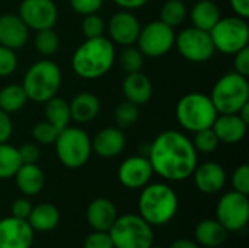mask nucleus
<instances>
[{"label":"nucleus","instance_id":"3","mask_svg":"<svg viewBox=\"0 0 249 248\" xmlns=\"http://www.w3.org/2000/svg\"><path fill=\"white\" fill-rule=\"evenodd\" d=\"M178 196L163 183L146 184L139 196V215L152 227H162L178 212Z\"/></svg>","mask_w":249,"mask_h":248},{"label":"nucleus","instance_id":"24","mask_svg":"<svg viewBox=\"0 0 249 248\" xmlns=\"http://www.w3.org/2000/svg\"><path fill=\"white\" fill-rule=\"evenodd\" d=\"M15 181L22 194L36 196L44 189L45 177L36 164H22L15 174Z\"/></svg>","mask_w":249,"mask_h":248},{"label":"nucleus","instance_id":"50","mask_svg":"<svg viewBox=\"0 0 249 248\" xmlns=\"http://www.w3.org/2000/svg\"><path fill=\"white\" fill-rule=\"evenodd\" d=\"M149 248H163V247H159V246H153V244H152Z\"/></svg>","mask_w":249,"mask_h":248},{"label":"nucleus","instance_id":"23","mask_svg":"<svg viewBox=\"0 0 249 248\" xmlns=\"http://www.w3.org/2000/svg\"><path fill=\"white\" fill-rule=\"evenodd\" d=\"M70 107V117L79 124H86L95 120L99 114L101 102L98 96L92 92H80L74 95V98L69 102Z\"/></svg>","mask_w":249,"mask_h":248},{"label":"nucleus","instance_id":"30","mask_svg":"<svg viewBox=\"0 0 249 248\" xmlns=\"http://www.w3.org/2000/svg\"><path fill=\"white\" fill-rule=\"evenodd\" d=\"M20 165L22 162L18 149L7 142L0 143V180L15 177Z\"/></svg>","mask_w":249,"mask_h":248},{"label":"nucleus","instance_id":"39","mask_svg":"<svg viewBox=\"0 0 249 248\" xmlns=\"http://www.w3.org/2000/svg\"><path fill=\"white\" fill-rule=\"evenodd\" d=\"M232 187L235 191L242 193L245 196L249 194V167L247 164L239 165L232 174Z\"/></svg>","mask_w":249,"mask_h":248},{"label":"nucleus","instance_id":"4","mask_svg":"<svg viewBox=\"0 0 249 248\" xmlns=\"http://www.w3.org/2000/svg\"><path fill=\"white\" fill-rule=\"evenodd\" d=\"M219 113L210 95L201 92H190L179 98L175 107L178 124L191 133L209 129L213 126Z\"/></svg>","mask_w":249,"mask_h":248},{"label":"nucleus","instance_id":"41","mask_svg":"<svg viewBox=\"0 0 249 248\" xmlns=\"http://www.w3.org/2000/svg\"><path fill=\"white\" fill-rule=\"evenodd\" d=\"M83 248H114V244L108 232L93 231L86 237Z\"/></svg>","mask_w":249,"mask_h":248},{"label":"nucleus","instance_id":"2","mask_svg":"<svg viewBox=\"0 0 249 248\" xmlns=\"http://www.w3.org/2000/svg\"><path fill=\"white\" fill-rule=\"evenodd\" d=\"M115 63V48L111 39L102 37L85 39L73 53V72L86 80L105 76Z\"/></svg>","mask_w":249,"mask_h":248},{"label":"nucleus","instance_id":"31","mask_svg":"<svg viewBox=\"0 0 249 248\" xmlns=\"http://www.w3.org/2000/svg\"><path fill=\"white\" fill-rule=\"evenodd\" d=\"M187 13H188V10H187L184 0H166L160 7V19L159 20H162L168 26L175 29L185 20Z\"/></svg>","mask_w":249,"mask_h":248},{"label":"nucleus","instance_id":"47","mask_svg":"<svg viewBox=\"0 0 249 248\" xmlns=\"http://www.w3.org/2000/svg\"><path fill=\"white\" fill-rule=\"evenodd\" d=\"M123 10H136L143 7L149 0H112Z\"/></svg>","mask_w":249,"mask_h":248},{"label":"nucleus","instance_id":"35","mask_svg":"<svg viewBox=\"0 0 249 248\" xmlns=\"http://www.w3.org/2000/svg\"><path fill=\"white\" fill-rule=\"evenodd\" d=\"M191 142H193L196 151L200 152V153H212V152H214L217 149V146L220 143L212 127L196 132L194 139Z\"/></svg>","mask_w":249,"mask_h":248},{"label":"nucleus","instance_id":"26","mask_svg":"<svg viewBox=\"0 0 249 248\" xmlns=\"http://www.w3.org/2000/svg\"><path fill=\"white\" fill-rule=\"evenodd\" d=\"M26 221L34 232H50L58 225L60 212L51 203H39L36 206H32V210Z\"/></svg>","mask_w":249,"mask_h":248},{"label":"nucleus","instance_id":"14","mask_svg":"<svg viewBox=\"0 0 249 248\" xmlns=\"http://www.w3.org/2000/svg\"><path fill=\"white\" fill-rule=\"evenodd\" d=\"M153 168L144 155H134L124 159L118 168L120 183L131 190L143 189L153 177Z\"/></svg>","mask_w":249,"mask_h":248},{"label":"nucleus","instance_id":"49","mask_svg":"<svg viewBox=\"0 0 249 248\" xmlns=\"http://www.w3.org/2000/svg\"><path fill=\"white\" fill-rule=\"evenodd\" d=\"M236 114H238V115H239V117L247 123V124H249V102L248 104H245V105H244V107L236 113Z\"/></svg>","mask_w":249,"mask_h":248},{"label":"nucleus","instance_id":"25","mask_svg":"<svg viewBox=\"0 0 249 248\" xmlns=\"http://www.w3.org/2000/svg\"><path fill=\"white\" fill-rule=\"evenodd\" d=\"M228 231L217 219H203L197 224L194 235L198 246L207 248H217L228 240Z\"/></svg>","mask_w":249,"mask_h":248},{"label":"nucleus","instance_id":"1","mask_svg":"<svg viewBox=\"0 0 249 248\" xmlns=\"http://www.w3.org/2000/svg\"><path fill=\"white\" fill-rule=\"evenodd\" d=\"M146 156L153 172L166 181L190 178L198 164V152L191 139L178 130L159 133L149 145Z\"/></svg>","mask_w":249,"mask_h":248},{"label":"nucleus","instance_id":"28","mask_svg":"<svg viewBox=\"0 0 249 248\" xmlns=\"http://www.w3.org/2000/svg\"><path fill=\"white\" fill-rule=\"evenodd\" d=\"M44 115L48 123L55 126L58 130H63L64 127L69 126L71 117H70V107L69 102L64 101L60 96H53L48 101L44 102Z\"/></svg>","mask_w":249,"mask_h":248},{"label":"nucleus","instance_id":"42","mask_svg":"<svg viewBox=\"0 0 249 248\" xmlns=\"http://www.w3.org/2000/svg\"><path fill=\"white\" fill-rule=\"evenodd\" d=\"M18 152L22 164H36L41 156V151L36 143H23Z\"/></svg>","mask_w":249,"mask_h":248},{"label":"nucleus","instance_id":"48","mask_svg":"<svg viewBox=\"0 0 249 248\" xmlns=\"http://www.w3.org/2000/svg\"><path fill=\"white\" fill-rule=\"evenodd\" d=\"M169 248H201V246H198L196 241H191V240H187V238H181V240L174 241Z\"/></svg>","mask_w":249,"mask_h":248},{"label":"nucleus","instance_id":"36","mask_svg":"<svg viewBox=\"0 0 249 248\" xmlns=\"http://www.w3.org/2000/svg\"><path fill=\"white\" fill-rule=\"evenodd\" d=\"M60 130L53 126L51 123L45 121H39L34 126L32 129V137L35 140L36 145H54L57 136H58Z\"/></svg>","mask_w":249,"mask_h":248},{"label":"nucleus","instance_id":"34","mask_svg":"<svg viewBox=\"0 0 249 248\" xmlns=\"http://www.w3.org/2000/svg\"><path fill=\"white\" fill-rule=\"evenodd\" d=\"M144 63V56L134 45H127L120 54V66L125 73L142 72Z\"/></svg>","mask_w":249,"mask_h":248},{"label":"nucleus","instance_id":"29","mask_svg":"<svg viewBox=\"0 0 249 248\" xmlns=\"http://www.w3.org/2000/svg\"><path fill=\"white\" fill-rule=\"evenodd\" d=\"M28 102V96L22 85H6L0 89V110L7 114L20 111Z\"/></svg>","mask_w":249,"mask_h":248},{"label":"nucleus","instance_id":"22","mask_svg":"<svg viewBox=\"0 0 249 248\" xmlns=\"http://www.w3.org/2000/svg\"><path fill=\"white\" fill-rule=\"evenodd\" d=\"M123 94L125 96V101H130L136 105H144L152 98L153 86L150 79L144 73H127L123 82Z\"/></svg>","mask_w":249,"mask_h":248},{"label":"nucleus","instance_id":"6","mask_svg":"<svg viewBox=\"0 0 249 248\" xmlns=\"http://www.w3.org/2000/svg\"><path fill=\"white\" fill-rule=\"evenodd\" d=\"M210 98L219 114H236L249 102L248 79L236 72H229L214 83Z\"/></svg>","mask_w":249,"mask_h":248},{"label":"nucleus","instance_id":"12","mask_svg":"<svg viewBox=\"0 0 249 248\" xmlns=\"http://www.w3.org/2000/svg\"><path fill=\"white\" fill-rule=\"evenodd\" d=\"M216 218L228 232L242 231L249 221L248 196L235 190L223 194L216 206Z\"/></svg>","mask_w":249,"mask_h":248},{"label":"nucleus","instance_id":"37","mask_svg":"<svg viewBox=\"0 0 249 248\" xmlns=\"http://www.w3.org/2000/svg\"><path fill=\"white\" fill-rule=\"evenodd\" d=\"M105 32V22L98 13L86 15L82 20V34L85 39L102 37Z\"/></svg>","mask_w":249,"mask_h":248},{"label":"nucleus","instance_id":"13","mask_svg":"<svg viewBox=\"0 0 249 248\" xmlns=\"http://www.w3.org/2000/svg\"><path fill=\"white\" fill-rule=\"evenodd\" d=\"M18 15L28 29L36 32L54 28L58 19V9L53 0H22Z\"/></svg>","mask_w":249,"mask_h":248},{"label":"nucleus","instance_id":"11","mask_svg":"<svg viewBox=\"0 0 249 248\" xmlns=\"http://www.w3.org/2000/svg\"><path fill=\"white\" fill-rule=\"evenodd\" d=\"M178 53L190 63H206L214 54V45L207 31L190 26L175 35Z\"/></svg>","mask_w":249,"mask_h":248},{"label":"nucleus","instance_id":"40","mask_svg":"<svg viewBox=\"0 0 249 248\" xmlns=\"http://www.w3.org/2000/svg\"><path fill=\"white\" fill-rule=\"evenodd\" d=\"M102 4L104 0H70V7L82 16L98 13Z\"/></svg>","mask_w":249,"mask_h":248},{"label":"nucleus","instance_id":"33","mask_svg":"<svg viewBox=\"0 0 249 248\" xmlns=\"http://www.w3.org/2000/svg\"><path fill=\"white\" fill-rule=\"evenodd\" d=\"M139 117H140L139 105H136V104H133V102H130V101L120 102V104L115 107L114 118H115L117 127H120L121 130L134 126V124L137 123Z\"/></svg>","mask_w":249,"mask_h":248},{"label":"nucleus","instance_id":"16","mask_svg":"<svg viewBox=\"0 0 249 248\" xmlns=\"http://www.w3.org/2000/svg\"><path fill=\"white\" fill-rule=\"evenodd\" d=\"M34 229L28 221L7 216L0 219V248H31Z\"/></svg>","mask_w":249,"mask_h":248},{"label":"nucleus","instance_id":"20","mask_svg":"<svg viewBox=\"0 0 249 248\" xmlns=\"http://www.w3.org/2000/svg\"><path fill=\"white\" fill-rule=\"evenodd\" d=\"M212 129L220 143L236 145L247 136L248 124L238 114H219Z\"/></svg>","mask_w":249,"mask_h":248},{"label":"nucleus","instance_id":"44","mask_svg":"<svg viewBox=\"0 0 249 248\" xmlns=\"http://www.w3.org/2000/svg\"><path fill=\"white\" fill-rule=\"evenodd\" d=\"M32 210V205L28 199H16L10 206V216L26 221Z\"/></svg>","mask_w":249,"mask_h":248},{"label":"nucleus","instance_id":"46","mask_svg":"<svg viewBox=\"0 0 249 248\" xmlns=\"http://www.w3.org/2000/svg\"><path fill=\"white\" fill-rule=\"evenodd\" d=\"M232 10L236 16L248 19L249 18V0H229Z\"/></svg>","mask_w":249,"mask_h":248},{"label":"nucleus","instance_id":"17","mask_svg":"<svg viewBox=\"0 0 249 248\" xmlns=\"http://www.w3.org/2000/svg\"><path fill=\"white\" fill-rule=\"evenodd\" d=\"M194 184L198 191L204 194L219 193L226 184V171L225 168L213 161H207L203 164H197L194 172Z\"/></svg>","mask_w":249,"mask_h":248},{"label":"nucleus","instance_id":"9","mask_svg":"<svg viewBox=\"0 0 249 248\" xmlns=\"http://www.w3.org/2000/svg\"><path fill=\"white\" fill-rule=\"evenodd\" d=\"M210 38L213 41L214 50L233 56L249 42V28L247 19L239 16H228L220 18L217 23L209 31Z\"/></svg>","mask_w":249,"mask_h":248},{"label":"nucleus","instance_id":"43","mask_svg":"<svg viewBox=\"0 0 249 248\" xmlns=\"http://www.w3.org/2000/svg\"><path fill=\"white\" fill-rule=\"evenodd\" d=\"M233 72L248 77L249 75V47H244L233 54Z\"/></svg>","mask_w":249,"mask_h":248},{"label":"nucleus","instance_id":"45","mask_svg":"<svg viewBox=\"0 0 249 248\" xmlns=\"http://www.w3.org/2000/svg\"><path fill=\"white\" fill-rule=\"evenodd\" d=\"M12 130H13V126H12V120L9 114L0 110V143H4L10 139Z\"/></svg>","mask_w":249,"mask_h":248},{"label":"nucleus","instance_id":"10","mask_svg":"<svg viewBox=\"0 0 249 248\" xmlns=\"http://www.w3.org/2000/svg\"><path fill=\"white\" fill-rule=\"evenodd\" d=\"M175 35L174 28L162 20H152L142 26L136 44L144 57H162L172 50Z\"/></svg>","mask_w":249,"mask_h":248},{"label":"nucleus","instance_id":"18","mask_svg":"<svg viewBox=\"0 0 249 248\" xmlns=\"http://www.w3.org/2000/svg\"><path fill=\"white\" fill-rule=\"evenodd\" d=\"M28 35L29 29L19 18V15H0V45L16 51L26 44Z\"/></svg>","mask_w":249,"mask_h":248},{"label":"nucleus","instance_id":"38","mask_svg":"<svg viewBox=\"0 0 249 248\" xmlns=\"http://www.w3.org/2000/svg\"><path fill=\"white\" fill-rule=\"evenodd\" d=\"M18 67V56L15 50L0 45V77L10 76Z\"/></svg>","mask_w":249,"mask_h":248},{"label":"nucleus","instance_id":"27","mask_svg":"<svg viewBox=\"0 0 249 248\" xmlns=\"http://www.w3.org/2000/svg\"><path fill=\"white\" fill-rule=\"evenodd\" d=\"M190 16L193 26L209 32L220 19V9L213 0H198L193 6Z\"/></svg>","mask_w":249,"mask_h":248},{"label":"nucleus","instance_id":"5","mask_svg":"<svg viewBox=\"0 0 249 248\" xmlns=\"http://www.w3.org/2000/svg\"><path fill=\"white\" fill-rule=\"evenodd\" d=\"M61 70L51 60L35 61L25 73L22 88L28 99L34 102H45L55 96L61 86Z\"/></svg>","mask_w":249,"mask_h":248},{"label":"nucleus","instance_id":"7","mask_svg":"<svg viewBox=\"0 0 249 248\" xmlns=\"http://www.w3.org/2000/svg\"><path fill=\"white\" fill-rule=\"evenodd\" d=\"M108 234L114 248H149L155 241L152 225L134 213L117 216Z\"/></svg>","mask_w":249,"mask_h":248},{"label":"nucleus","instance_id":"32","mask_svg":"<svg viewBox=\"0 0 249 248\" xmlns=\"http://www.w3.org/2000/svg\"><path fill=\"white\" fill-rule=\"evenodd\" d=\"M34 45H35V50L41 56L50 57V56H54L58 51V48H60V37L53 28L41 29V31H36V35L34 38Z\"/></svg>","mask_w":249,"mask_h":248},{"label":"nucleus","instance_id":"19","mask_svg":"<svg viewBox=\"0 0 249 248\" xmlns=\"http://www.w3.org/2000/svg\"><path fill=\"white\" fill-rule=\"evenodd\" d=\"M92 142V152L101 158H115L125 148V134L120 127H104L101 129Z\"/></svg>","mask_w":249,"mask_h":248},{"label":"nucleus","instance_id":"21","mask_svg":"<svg viewBox=\"0 0 249 248\" xmlns=\"http://www.w3.org/2000/svg\"><path fill=\"white\" fill-rule=\"evenodd\" d=\"M118 213H117V208L114 206V203L104 197H99L90 202L86 210L88 224L90 225L93 231L108 232L111 227L114 225Z\"/></svg>","mask_w":249,"mask_h":248},{"label":"nucleus","instance_id":"15","mask_svg":"<svg viewBox=\"0 0 249 248\" xmlns=\"http://www.w3.org/2000/svg\"><path fill=\"white\" fill-rule=\"evenodd\" d=\"M142 25L137 19V16L131 10H118L114 13L108 23V32L112 42L127 47L134 45L139 34H140Z\"/></svg>","mask_w":249,"mask_h":248},{"label":"nucleus","instance_id":"8","mask_svg":"<svg viewBox=\"0 0 249 248\" xmlns=\"http://www.w3.org/2000/svg\"><path fill=\"white\" fill-rule=\"evenodd\" d=\"M54 146L58 161L71 170L82 168L92 155L90 137L80 127L67 126L60 130Z\"/></svg>","mask_w":249,"mask_h":248}]
</instances>
